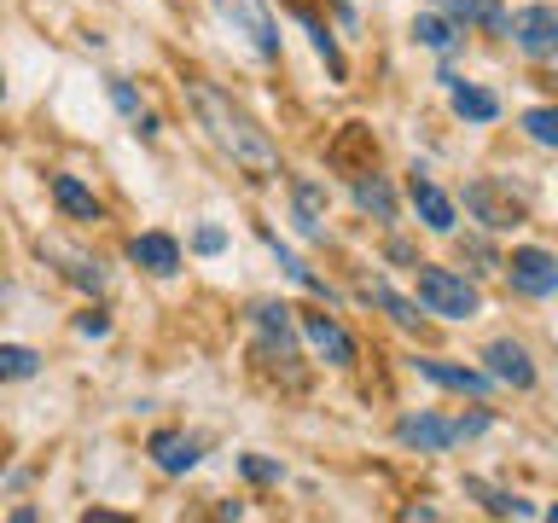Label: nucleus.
Here are the masks:
<instances>
[{"instance_id": "obj_1", "label": "nucleus", "mask_w": 558, "mask_h": 523, "mask_svg": "<svg viewBox=\"0 0 558 523\" xmlns=\"http://www.w3.org/2000/svg\"><path fill=\"white\" fill-rule=\"evenodd\" d=\"M186 99H192V111H198V122L209 129V139L233 157L239 169H251V181H274L279 174V151H274V139L256 129L251 117L239 111L233 99L221 94L216 82H186Z\"/></svg>"}, {"instance_id": "obj_2", "label": "nucleus", "mask_w": 558, "mask_h": 523, "mask_svg": "<svg viewBox=\"0 0 558 523\" xmlns=\"http://www.w3.org/2000/svg\"><path fill=\"white\" fill-rule=\"evenodd\" d=\"M418 303H425V314H442V320H471V314L483 308L477 285H471L465 273L453 268H430V262H418Z\"/></svg>"}, {"instance_id": "obj_3", "label": "nucleus", "mask_w": 558, "mask_h": 523, "mask_svg": "<svg viewBox=\"0 0 558 523\" xmlns=\"http://www.w3.org/2000/svg\"><path fill=\"white\" fill-rule=\"evenodd\" d=\"M506 279H512V291H523V296H553L558 291V256L541 251V244H518V251L506 256Z\"/></svg>"}, {"instance_id": "obj_4", "label": "nucleus", "mask_w": 558, "mask_h": 523, "mask_svg": "<svg viewBox=\"0 0 558 523\" xmlns=\"http://www.w3.org/2000/svg\"><path fill=\"white\" fill-rule=\"evenodd\" d=\"M512 41L530 59H558V7H523L512 12Z\"/></svg>"}, {"instance_id": "obj_5", "label": "nucleus", "mask_w": 558, "mask_h": 523, "mask_svg": "<svg viewBox=\"0 0 558 523\" xmlns=\"http://www.w3.org/2000/svg\"><path fill=\"white\" fill-rule=\"evenodd\" d=\"M216 7H221V17H227L239 35H251L256 52L279 59V24H274V12L262 7V0H216Z\"/></svg>"}, {"instance_id": "obj_6", "label": "nucleus", "mask_w": 558, "mask_h": 523, "mask_svg": "<svg viewBox=\"0 0 558 523\" xmlns=\"http://www.w3.org/2000/svg\"><path fill=\"white\" fill-rule=\"evenodd\" d=\"M396 436L408 448H425V453H442L448 442H460V418H436V413H408L396 425Z\"/></svg>"}, {"instance_id": "obj_7", "label": "nucleus", "mask_w": 558, "mask_h": 523, "mask_svg": "<svg viewBox=\"0 0 558 523\" xmlns=\"http://www.w3.org/2000/svg\"><path fill=\"white\" fill-rule=\"evenodd\" d=\"M483 361H488V373H495L500 384H512V390H530L535 384V361H530V349L512 343V338H495L483 349Z\"/></svg>"}, {"instance_id": "obj_8", "label": "nucleus", "mask_w": 558, "mask_h": 523, "mask_svg": "<svg viewBox=\"0 0 558 523\" xmlns=\"http://www.w3.org/2000/svg\"><path fill=\"white\" fill-rule=\"evenodd\" d=\"M408 198H413V209H418V221L430 227V233H453V198L436 181H425V174L413 169V181H408Z\"/></svg>"}, {"instance_id": "obj_9", "label": "nucleus", "mask_w": 558, "mask_h": 523, "mask_svg": "<svg viewBox=\"0 0 558 523\" xmlns=\"http://www.w3.org/2000/svg\"><path fill=\"white\" fill-rule=\"evenodd\" d=\"M303 331H308V343L320 349L331 366H355V338H349L331 314H303Z\"/></svg>"}, {"instance_id": "obj_10", "label": "nucleus", "mask_w": 558, "mask_h": 523, "mask_svg": "<svg viewBox=\"0 0 558 523\" xmlns=\"http://www.w3.org/2000/svg\"><path fill=\"white\" fill-rule=\"evenodd\" d=\"M465 209H471L483 227H495V233H500V227H518V221H523V209H518L512 198H500L488 181H471V186H465Z\"/></svg>"}, {"instance_id": "obj_11", "label": "nucleus", "mask_w": 558, "mask_h": 523, "mask_svg": "<svg viewBox=\"0 0 558 523\" xmlns=\"http://www.w3.org/2000/svg\"><path fill=\"white\" fill-rule=\"evenodd\" d=\"M256 326H262V355L296 361V331H291V308L286 303H262L256 308Z\"/></svg>"}, {"instance_id": "obj_12", "label": "nucleus", "mask_w": 558, "mask_h": 523, "mask_svg": "<svg viewBox=\"0 0 558 523\" xmlns=\"http://www.w3.org/2000/svg\"><path fill=\"white\" fill-rule=\"evenodd\" d=\"M413 373L430 378V384H442V390H460V396H483L488 390V378L477 373V366H453V361H430V355H418Z\"/></svg>"}, {"instance_id": "obj_13", "label": "nucleus", "mask_w": 558, "mask_h": 523, "mask_svg": "<svg viewBox=\"0 0 558 523\" xmlns=\"http://www.w3.org/2000/svg\"><path fill=\"white\" fill-rule=\"evenodd\" d=\"M129 256H134L146 273H174V268H181V244H174L169 233H140V239L129 244Z\"/></svg>"}, {"instance_id": "obj_14", "label": "nucleus", "mask_w": 558, "mask_h": 523, "mask_svg": "<svg viewBox=\"0 0 558 523\" xmlns=\"http://www.w3.org/2000/svg\"><path fill=\"white\" fill-rule=\"evenodd\" d=\"M151 460L163 465L169 477H181V471L198 465V442H192V436H181V430H157V436H151Z\"/></svg>"}, {"instance_id": "obj_15", "label": "nucleus", "mask_w": 558, "mask_h": 523, "mask_svg": "<svg viewBox=\"0 0 558 523\" xmlns=\"http://www.w3.org/2000/svg\"><path fill=\"white\" fill-rule=\"evenodd\" d=\"M52 204H59L64 216H76V221H99V198L76 181V174H52Z\"/></svg>"}, {"instance_id": "obj_16", "label": "nucleus", "mask_w": 558, "mask_h": 523, "mask_svg": "<svg viewBox=\"0 0 558 523\" xmlns=\"http://www.w3.org/2000/svg\"><path fill=\"white\" fill-rule=\"evenodd\" d=\"M453 111H460L465 122H495V117H500V99H495V94H483V87L453 82Z\"/></svg>"}, {"instance_id": "obj_17", "label": "nucleus", "mask_w": 558, "mask_h": 523, "mask_svg": "<svg viewBox=\"0 0 558 523\" xmlns=\"http://www.w3.org/2000/svg\"><path fill=\"white\" fill-rule=\"evenodd\" d=\"M361 296H366L373 308H384V314H390L396 326H418V308L408 303V296H396L390 285H384V279H373V285H361Z\"/></svg>"}, {"instance_id": "obj_18", "label": "nucleus", "mask_w": 558, "mask_h": 523, "mask_svg": "<svg viewBox=\"0 0 558 523\" xmlns=\"http://www.w3.org/2000/svg\"><path fill=\"white\" fill-rule=\"evenodd\" d=\"M453 17H465V24H488V29H512V17H506L495 0H442Z\"/></svg>"}, {"instance_id": "obj_19", "label": "nucleus", "mask_w": 558, "mask_h": 523, "mask_svg": "<svg viewBox=\"0 0 558 523\" xmlns=\"http://www.w3.org/2000/svg\"><path fill=\"white\" fill-rule=\"evenodd\" d=\"M355 204L366 209V216H378V221H396V192L384 186L378 174L373 181H355Z\"/></svg>"}, {"instance_id": "obj_20", "label": "nucleus", "mask_w": 558, "mask_h": 523, "mask_svg": "<svg viewBox=\"0 0 558 523\" xmlns=\"http://www.w3.org/2000/svg\"><path fill=\"white\" fill-rule=\"evenodd\" d=\"M296 221H303V233H320V209H326V198H320V186L314 181H296Z\"/></svg>"}, {"instance_id": "obj_21", "label": "nucleus", "mask_w": 558, "mask_h": 523, "mask_svg": "<svg viewBox=\"0 0 558 523\" xmlns=\"http://www.w3.org/2000/svg\"><path fill=\"white\" fill-rule=\"evenodd\" d=\"M523 129H530L541 146H558V105H535V111H523Z\"/></svg>"}, {"instance_id": "obj_22", "label": "nucleus", "mask_w": 558, "mask_h": 523, "mask_svg": "<svg viewBox=\"0 0 558 523\" xmlns=\"http://www.w3.org/2000/svg\"><path fill=\"white\" fill-rule=\"evenodd\" d=\"M296 17H303V29L314 35V47H320V59L331 64V76H338V82H343V52H338V41H331V29H326V24H314V17H308V12H296Z\"/></svg>"}, {"instance_id": "obj_23", "label": "nucleus", "mask_w": 558, "mask_h": 523, "mask_svg": "<svg viewBox=\"0 0 558 523\" xmlns=\"http://www.w3.org/2000/svg\"><path fill=\"white\" fill-rule=\"evenodd\" d=\"M413 35L425 47H436V52H448L453 41H460V35H453V24H442V17H413Z\"/></svg>"}, {"instance_id": "obj_24", "label": "nucleus", "mask_w": 558, "mask_h": 523, "mask_svg": "<svg viewBox=\"0 0 558 523\" xmlns=\"http://www.w3.org/2000/svg\"><path fill=\"white\" fill-rule=\"evenodd\" d=\"M35 366H41V361H35V349H24V343H7V349H0V373H7V378H29Z\"/></svg>"}, {"instance_id": "obj_25", "label": "nucleus", "mask_w": 558, "mask_h": 523, "mask_svg": "<svg viewBox=\"0 0 558 523\" xmlns=\"http://www.w3.org/2000/svg\"><path fill=\"white\" fill-rule=\"evenodd\" d=\"M483 506H488L495 518H530V512H535L530 500H518V495H500V488H483Z\"/></svg>"}, {"instance_id": "obj_26", "label": "nucleus", "mask_w": 558, "mask_h": 523, "mask_svg": "<svg viewBox=\"0 0 558 523\" xmlns=\"http://www.w3.org/2000/svg\"><path fill=\"white\" fill-rule=\"evenodd\" d=\"M111 99H117V111H122V117H134V122L146 117V111H140V99H134V87H129V82H117V76H111Z\"/></svg>"}, {"instance_id": "obj_27", "label": "nucleus", "mask_w": 558, "mask_h": 523, "mask_svg": "<svg viewBox=\"0 0 558 523\" xmlns=\"http://www.w3.org/2000/svg\"><path fill=\"white\" fill-rule=\"evenodd\" d=\"M76 331H87V338H105V331H111V320H105V308H87L82 320H76Z\"/></svg>"}, {"instance_id": "obj_28", "label": "nucleus", "mask_w": 558, "mask_h": 523, "mask_svg": "<svg viewBox=\"0 0 558 523\" xmlns=\"http://www.w3.org/2000/svg\"><path fill=\"white\" fill-rule=\"evenodd\" d=\"M192 244H198L204 256H216L221 244H227V233H221V227H198V239H192Z\"/></svg>"}, {"instance_id": "obj_29", "label": "nucleus", "mask_w": 558, "mask_h": 523, "mask_svg": "<svg viewBox=\"0 0 558 523\" xmlns=\"http://www.w3.org/2000/svg\"><path fill=\"white\" fill-rule=\"evenodd\" d=\"M244 471H251L256 483H268V477H279V465H268V460H244Z\"/></svg>"}, {"instance_id": "obj_30", "label": "nucleus", "mask_w": 558, "mask_h": 523, "mask_svg": "<svg viewBox=\"0 0 558 523\" xmlns=\"http://www.w3.org/2000/svg\"><path fill=\"white\" fill-rule=\"evenodd\" d=\"M483 425H488V413H465V418H460V436H477Z\"/></svg>"}, {"instance_id": "obj_31", "label": "nucleus", "mask_w": 558, "mask_h": 523, "mask_svg": "<svg viewBox=\"0 0 558 523\" xmlns=\"http://www.w3.org/2000/svg\"><path fill=\"white\" fill-rule=\"evenodd\" d=\"M547 518H553V523H558V506H553V512H547Z\"/></svg>"}]
</instances>
